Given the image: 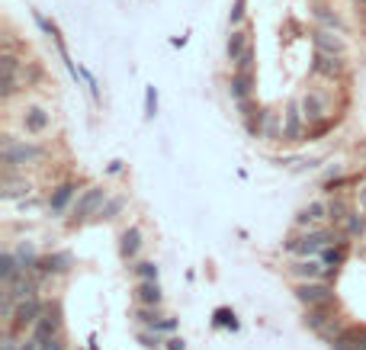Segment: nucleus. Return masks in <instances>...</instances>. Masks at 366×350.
<instances>
[{
  "mask_svg": "<svg viewBox=\"0 0 366 350\" xmlns=\"http://www.w3.org/2000/svg\"><path fill=\"white\" fill-rule=\"evenodd\" d=\"M135 299H139V305H161V299H164L161 283L158 280H139V286H135Z\"/></svg>",
  "mask_w": 366,
  "mask_h": 350,
  "instance_id": "nucleus-20",
  "label": "nucleus"
},
{
  "mask_svg": "<svg viewBox=\"0 0 366 350\" xmlns=\"http://www.w3.org/2000/svg\"><path fill=\"white\" fill-rule=\"evenodd\" d=\"M261 139H283V119H280V113H273V110H263V135Z\"/></svg>",
  "mask_w": 366,
  "mask_h": 350,
  "instance_id": "nucleus-26",
  "label": "nucleus"
},
{
  "mask_svg": "<svg viewBox=\"0 0 366 350\" xmlns=\"http://www.w3.org/2000/svg\"><path fill=\"white\" fill-rule=\"evenodd\" d=\"M42 350H61V341H58V338H48V341H42Z\"/></svg>",
  "mask_w": 366,
  "mask_h": 350,
  "instance_id": "nucleus-41",
  "label": "nucleus"
},
{
  "mask_svg": "<svg viewBox=\"0 0 366 350\" xmlns=\"http://www.w3.org/2000/svg\"><path fill=\"white\" fill-rule=\"evenodd\" d=\"M139 341L145 344V347H158V344H161V338H158V331H151V334H145V331H141V334H139Z\"/></svg>",
  "mask_w": 366,
  "mask_h": 350,
  "instance_id": "nucleus-37",
  "label": "nucleus"
},
{
  "mask_svg": "<svg viewBox=\"0 0 366 350\" xmlns=\"http://www.w3.org/2000/svg\"><path fill=\"white\" fill-rule=\"evenodd\" d=\"M13 254H17V260H19V267L26 270H36V264H39V254H36V244H32V241H23V244H19L17 251H13Z\"/></svg>",
  "mask_w": 366,
  "mask_h": 350,
  "instance_id": "nucleus-27",
  "label": "nucleus"
},
{
  "mask_svg": "<svg viewBox=\"0 0 366 350\" xmlns=\"http://www.w3.org/2000/svg\"><path fill=\"white\" fill-rule=\"evenodd\" d=\"M0 155H3V164H7L10 171H17V167H26V164H36V161H42V157H45V148L36 145V142L3 135Z\"/></svg>",
  "mask_w": 366,
  "mask_h": 350,
  "instance_id": "nucleus-2",
  "label": "nucleus"
},
{
  "mask_svg": "<svg viewBox=\"0 0 366 350\" xmlns=\"http://www.w3.org/2000/svg\"><path fill=\"white\" fill-rule=\"evenodd\" d=\"M302 132H305V113H302V103L292 100L283 113V139L286 142H302Z\"/></svg>",
  "mask_w": 366,
  "mask_h": 350,
  "instance_id": "nucleus-8",
  "label": "nucleus"
},
{
  "mask_svg": "<svg viewBox=\"0 0 366 350\" xmlns=\"http://www.w3.org/2000/svg\"><path fill=\"white\" fill-rule=\"evenodd\" d=\"M235 71H254V42H251V48L235 61Z\"/></svg>",
  "mask_w": 366,
  "mask_h": 350,
  "instance_id": "nucleus-35",
  "label": "nucleus"
},
{
  "mask_svg": "<svg viewBox=\"0 0 366 350\" xmlns=\"http://www.w3.org/2000/svg\"><path fill=\"white\" fill-rule=\"evenodd\" d=\"M36 270L42 273V277H48V273H68L71 270V254H48V257H39Z\"/></svg>",
  "mask_w": 366,
  "mask_h": 350,
  "instance_id": "nucleus-17",
  "label": "nucleus"
},
{
  "mask_svg": "<svg viewBox=\"0 0 366 350\" xmlns=\"http://www.w3.org/2000/svg\"><path fill=\"white\" fill-rule=\"evenodd\" d=\"M164 344H167L164 350H187V341H183V338H170V341H164Z\"/></svg>",
  "mask_w": 366,
  "mask_h": 350,
  "instance_id": "nucleus-39",
  "label": "nucleus"
},
{
  "mask_svg": "<svg viewBox=\"0 0 366 350\" xmlns=\"http://www.w3.org/2000/svg\"><path fill=\"white\" fill-rule=\"evenodd\" d=\"M328 209H331V219L328 222H334V225H340V222L350 215V206L340 200V196H334V200H328Z\"/></svg>",
  "mask_w": 366,
  "mask_h": 350,
  "instance_id": "nucleus-28",
  "label": "nucleus"
},
{
  "mask_svg": "<svg viewBox=\"0 0 366 350\" xmlns=\"http://www.w3.org/2000/svg\"><path fill=\"white\" fill-rule=\"evenodd\" d=\"M289 273L296 280H328L331 273H338L334 267H328L321 257H302V260H296L289 267Z\"/></svg>",
  "mask_w": 366,
  "mask_h": 350,
  "instance_id": "nucleus-6",
  "label": "nucleus"
},
{
  "mask_svg": "<svg viewBox=\"0 0 366 350\" xmlns=\"http://www.w3.org/2000/svg\"><path fill=\"white\" fill-rule=\"evenodd\" d=\"M318 257L325 260V264H328V267H334V270H338L340 264H344V260H347V238H344V241H334V244H328V248L321 251Z\"/></svg>",
  "mask_w": 366,
  "mask_h": 350,
  "instance_id": "nucleus-23",
  "label": "nucleus"
},
{
  "mask_svg": "<svg viewBox=\"0 0 366 350\" xmlns=\"http://www.w3.org/2000/svg\"><path fill=\"white\" fill-rule=\"evenodd\" d=\"M244 7H247V0H235V3H232V10H228V23H232V26H238L244 19Z\"/></svg>",
  "mask_w": 366,
  "mask_h": 350,
  "instance_id": "nucleus-34",
  "label": "nucleus"
},
{
  "mask_svg": "<svg viewBox=\"0 0 366 350\" xmlns=\"http://www.w3.org/2000/svg\"><path fill=\"white\" fill-rule=\"evenodd\" d=\"M0 350H19V344H17V341H10V338H7V341L0 344Z\"/></svg>",
  "mask_w": 366,
  "mask_h": 350,
  "instance_id": "nucleus-42",
  "label": "nucleus"
},
{
  "mask_svg": "<svg viewBox=\"0 0 366 350\" xmlns=\"http://www.w3.org/2000/svg\"><path fill=\"white\" fill-rule=\"evenodd\" d=\"M312 74H315V77L338 81L340 74H344V55H331V52H318V48H315V58H312Z\"/></svg>",
  "mask_w": 366,
  "mask_h": 350,
  "instance_id": "nucleus-7",
  "label": "nucleus"
},
{
  "mask_svg": "<svg viewBox=\"0 0 366 350\" xmlns=\"http://www.w3.org/2000/svg\"><path fill=\"white\" fill-rule=\"evenodd\" d=\"M312 17H315V23L325 29H334V32H347V26H344V19H340V13L334 7H328V3H315L312 7Z\"/></svg>",
  "mask_w": 366,
  "mask_h": 350,
  "instance_id": "nucleus-14",
  "label": "nucleus"
},
{
  "mask_svg": "<svg viewBox=\"0 0 366 350\" xmlns=\"http://www.w3.org/2000/svg\"><path fill=\"white\" fill-rule=\"evenodd\" d=\"M161 318H164V315L158 312V305H139V322H141V324L154 328V324H158Z\"/></svg>",
  "mask_w": 366,
  "mask_h": 350,
  "instance_id": "nucleus-29",
  "label": "nucleus"
},
{
  "mask_svg": "<svg viewBox=\"0 0 366 350\" xmlns=\"http://www.w3.org/2000/svg\"><path fill=\"white\" fill-rule=\"evenodd\" d=\"M106 171H110V174H119V171H122V161H113V164L106 167Z\"/></svg>",
  "mask_w": 366,
  "mask_h": 350,
  "instance_id": "nucleus-43",
  "label": "nucleus"
},
{
  "mask_svg": "<svg viewBox=\"0 0 366 350\" xmlns=\"http://www.w3.org/2000/svg\"><path fill=\"white\" fill-rule=\"evenodd\" d=\"M344 238H347L344 231L309 229V231H302V235H292V238L283 244V251H286V254H296V257H318V254L328 248V244H334V241H344Z\"/></svg>",
  "mask_w": 366,
  "mask_h": 350,
  "instance_id": "nucleus-1",
  "label": "nucleus"
},
{
  "mask_svg": "<svg viewBox=\"0 0 366 350\" xmlns=\"http://www.w3.org/2000/svg\"><path fill=\"white\" fill-rule=\"evenodd\" d=\"M19 273H26V270L19 267L17 254H10V251H3V254H0V280H3V283H13V280H17Z\"/></svg>",
  "mask_w": 366,
  "mask_h": 350,
  "instance_id": "nucleus-24",
  "label": "nucleus"
},
{
  "mask_svg": "<svg viewBox=\"0 0 366 350\" xmlns=\"http://www.w3.org/2000/svg\"><path fill=\"white\" fill-rule=\"evenodd\" d=\"M103 203H106V190L103 186H87L84 193L77 196L74 209H71V225H81V222L94 219V215H100L103 212Z\"/></svg>",
  "mask_w": 366,
  "mask_h": 350,
  "instance_id": "nucleus-3",
  "label": "nucleus"
},
{
  "mask_svg": "<svg viewBox=\"0 0 366 350\" xmlns=\"http://www.w3.org/2000/svg\"><path fill=\"white\" fill-rule=\"evenodd\" d=\"M139 248H141V229H135V225H132V229H125L119 235V254L125 260H132L135 254H139Z\"/></svg>",
  "mask_w": 366,
  "mask_h": 350,
  "instance_id": "nucleus-22",
  "label": "nucleus"
},
{
  "mask_svg": "<svg viewBox=\"0 0 366 350\" xmlns=\"http://www.w3.org/2000/svg\"><path fill=\"white\" fill-rule=\"evenodd\" d=\"M39 315H42V302H39L36 295H29V299H23V302L17 305V312L10 318V328H13V331H23L29 324H36Z\"/></svg>",
  "mask_w": 366,
  "mask_h": 350,
  "instance_id": "nucleus-11",
  "label": "nucleus"
},
{
  "mask_svg": "<svg viewBox=\"0 0 366 350\" xmlns=\"http://www.w3.org/2000/svg\"><path fill=\"white\" fill-rule=\"evenodd\" d=\"M331 302L328 305H312L309 312H305V328H312V331H328L331 328Z\"/></svg>",
  "mask_w": 366,
  "mask_h": 350,
  "instance_id": "nucleus-18",
  "label": "nucleus"
},
{
  "mask_svg": "<svg viewBox=\"0 0 366 350\" xmlns=\"http://www.w3.org/2000/svg\"><path fill=\"white\" fill-rule=\"evenodd\" d=\"M122 206H125V200H119V196H116V200H106L100 215H103V219H116V215L122 212Z\"/></svg>",
  "mask_w": 366,
  "mask_h": 350,
  "instance_id": "nucleus-33",
  "label": "nucleus"
},
{
  "mask_svg": "<svg viewBox=\"0 0 366 350\" xmlns=\"http://www.w3.org/2000/svg\"><path fill=\"white\" fill-rule=\"evenodd\" d=\"M299 103H302V113H305V122H309V126H318V122L328 119L331 103H328V97H325L321 90L309 87V90L299 97Z\"/></svg>",
  "mask_w": 366,
  "mask_h": 350,
  "instance_id": "nucleus-5",
  "label": "nucleus"
},
{
  "mask_svg": "<svg viewBox=\"0 0 366 350\" xmlns=\"http://www.w3.org/2000/svg\"><path fill=\"white\" fill-rule=\"evenodd\" d=\"M23 132L26 135H42V132H48V126H52V113L42 106V103H32V106H26L23 110Z\"/></svg>",
  "mask_w": 366,
  "mask_h": 350,
  "instance_id": "nucleus-9",
  "label": "nucleus"
},
{
  "mask_svg": "<svg viewBox=\"0 0 366 350\" xmlns=\"http://www.w3.org/2000/svg\"><path fill=\"white\" fill-rule=\"evenodd\" d=\"M325 219H331V209H328V200H312L305 209L296 215V225L299 229H315L318 222H325Z\"/></svg>",
  "mask_w": 366,
  "mask_h": 350,
  "instance_id": "nucleus-12",
  "label": "nucleus"
},
{
  "mask_svg": "<svg viewBox=\"0 0 366 350\" xmlns=\"http://www.w3.org/2000/svg\"><path fill=\"white\" fill-rule=\"evenodd\" d=\"M357 209L366 212V186H360V190H357Z\"/></svg>",
  "mask_w": 366,
  "mask_h": 350,
  "instance_id": "nucleus-40",
  "label": "nucleus"
},
{
  "mask_svg": "<svg viewBox=\"0 0 366 350\" xmlns=\"http://www.w3.org/2000/svg\"><path fill=\"white\" fill-rule=\"evenodd\" d=\"M77 196V184H71V180H65V184H58L55 190H52V196H48V209L55 212H65L68 209V203Z\"/></svg>",
  "mask_w": 366,
  "mask_h": 350,
  "instance_id": "nucleus-15",
  "label": "nucleus"
},
{
  "mask_svg": "<svg viewBox=\"0 0 366 350\" xmlns=\"http://www.w3.org/2000/svg\"><path fill=\"white\" fill-rule=\"evenodd\" d=\"M251 48V29H232V36H228V46H225V52H228V61H238V58L244 55Z\"/></svg>",
  "mask_w": 366,
  "mask_h": 350,
  "instance_id": "nucleus-16",
  "label": "nucleus"
},
{
  "mask_svg": "<svg viewBox=\"0 0 366 350\" xmlns=\"http://www.w3.org/2000/svg\"><path fill=\"white\" fill-rule=\"evenodd\" d=\"M58 328H61L58 312H42L36 318V324H32V334H36L39 341H48V338H58Z\"/></svg>",
  "mask_w": 366,
  "mask_h": 350,
  "instance_id": "nucleus-19",
  "label": "nucleus"
},
{
  "mask_svg": "<svg viewBox=\"0 0 366 350\" xmlns=\"http://www.w3.org/2000/svg\"><path fill=\"white\" fill-rule=\"evenodd\" d=\"M363 3H366V0H363Z\"/></svg>",
  "mask_w": 366,
  "mask_h": 350,
  "instance_id": "nucleus-45",
  "label": "nucleus"
},
{
  "mask_svg": "<svg viewBox=\"0 0 366 350\" xmlns=\"http://www.w3.org/2000/svg\"><path fill=\"white\" fill-rule=\"evenodd\" d=\"M228 90H232V100H235V103L251 100V93H254V71H235V74H232V81H228Z\"/></svg>",
  "mask_w": 366,
  "mask_h": 350,
  "instance_id": "nucleus-13",
  "label": "nucleus"
},
{
  "mask_svg": "<svg viewBox=\"0 0 366 350\" xmlns=\"http://www.w3.org/2000/svg\"><path fill=\"white\" fill-rule=\"evenodd\" d=\"M154 116H158V90L145 87V119H154Z\"/></svg>",
  "mask_w": 366,
  "mask_h": 350,
  "instance_id": "nucleus-31",
  "label": "nucleus"
},
{
  "mask_svg": "<svg viewBox=\"0 0 366 350\" xmlns=\"http://www.w3.org/2000/svg\"><path fill=\"white\" fill-rule=\"evenodd\" d=\"M19 350H42V341H39V338H36V334H29V338H26V341H23V344H19Z\"/></svg>",
  "mask_w": 366,
  "mask_h": 350,
  "instance_id": "nucleus-38",
  "label": "nucleus"
},
{
  "mask_svg": "<svg viewBox=\"0 0 366 350\" xmlns=\"http://www.w3.org/2000/svg\"><path fill=\"white\" fill-rule=\"evenodd\" d=\"M151 331H158V334H170V331H177V318H161Z\"/></svg>",
  "mask_w": 366,
  "mask_h": 350,
  "instance_id": "nucleus-36",
  "label": "nucleus"
},
{
  "mask_svg": "<svg viewBox=\"0 0 366 350\" xmlns=\"http://www.w3.org/2000/svg\"><path fill=\"white\" fill-rule=\"evenodd\" d=\"M216 328H232V331H238L235 312H228V309H218V312H216Z\"/></svg>",
  "mask_w": 366,
  "mask_h": 350,
  "instance_id": "nucleus-32",
  "label": "nucleus"
},
{
  "mask_svg": "<svg viewBox=\"0 0 366 350\" xmlns=\"http://www.w3.org/2000/svg\"><path fill=\"white\" fill-rule=\"evenodd\" d=\"M363 241H366V235H363Z\"/></svg>",
  "mask_w": 366,
  "mask_h": 350,
  "instance_id": "nucleus-44",
  "label": "nucleus"
},
{
  "mask_svg": "<svg viewBox=\"0 0 366 350\" xmlns=\"http://www.w3.org/2000/svg\"><path fill=\"white\" fill-rule=\"evenodd\" d=\"M296 299H299L305 309H312V305H328V302H334V286H331L328 280H299Z\"/></svg>",
  "mask_w": 366,
  "mask_h": 350,
  "instance_id": "nucleus-4",
  "label": "nucleus"
},
{
  "mask_svg": "<svg viewBox=\"0 0 366 350\" xmlns=\"http://www.w3.org/2000/svg\"><path fill=\"white\" fill-rule=\"evenodd\" d=\"M312 42L318 52H331V55H344L347 46H344V32H334V29H325V26H315L312 29Z\"/></svg>",
  "mask_w": 366,
  "mask_h": 350,
  "instance_id": "nucleus-10",
  "label": "nucleus"
},
{
  "mask_svg": "<svg viewBox=\"0 0 366 350\" xmlns=\"http://www.w3.org/2000/svg\"><path fill=\"white\" fill-rule=\"evenodd\" d=\"M132 270H135L139 280H158V264H154V260H139Z\"/></svg>",
  "mask_w": 366,
  "mask_h": 350,
  "instance_id": "nucleus-30",
  "label": "nucleus"
},
{
  "mask_svg": "<svg viewBox=\"0 0 366 350\" xmlns=\"http://www.w3.org/2000/svg\"><path fill=\"white\" fill-rule=\"evenodd\" d=\"M29 190H32V184H29V180H17V174H13L10 167H3V200H17V196H26Z\"/></svg>",
  "mask_w": 366,
  "mask_h": 350,
  "instance_id": "nucleus-21",
  "label": "nucleus"
},
{
  "mask_svg": "<svg viewBox=\"0 0 366 350\" xmlns=\"http://www.w3.org/2000/svg\"><path fill=\"white\" fill-rule=\"evenodd\" d=\"M340 231L347 235V238H360V235H366V212H350L347 219L340 222Z\"/></svg>",
  "mask_w": 366,
  "mask_h": 350,
  "instance_id": "nucleus-25",
  "label": "nucleus"
}]
</instances>
